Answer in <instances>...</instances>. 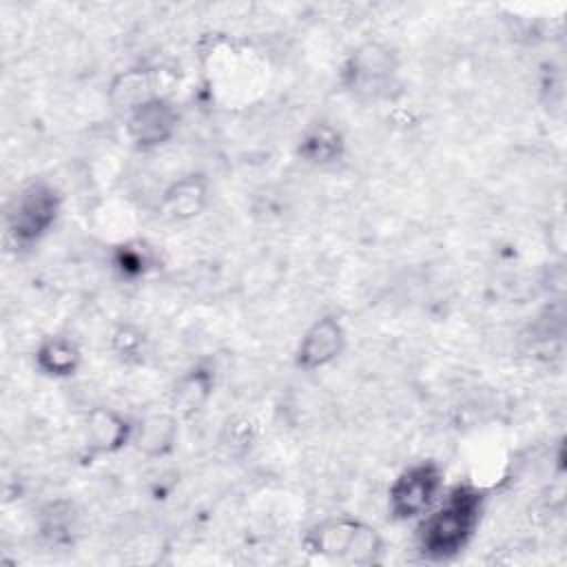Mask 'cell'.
<instances>
[{"label":"cell","mask_w":567,"mask_h":567,"mask_svg":"<svg viewBox=\"0 0 567 567\" xmlns=\"http://www.w3.org/2000/svg\"><path fill=\"white\" fill-rule=\"evenodd\" d=\"M153 95L155 93L151 89V80L144 69L124 71L122 75H117V80L111 86V97H113L115 106H122L126 113Z\"/></svg>","instance_id":"5bb4252c"},{"label":"cell","mask_w":567,"mask_h":567,"mask_svg":"<svg viewBox=\"0 0 567 567\" xmlns=\"http://www.w3.org/2000/svg\"><path fill=\"white\" fill-rule=\"evenodd\" d=\"M346 151L343 135L330 122H315L310 124L297 146V155L315 166H328L341 159Z\"/></svg>","instance_id":"4fadbf2b"},{"label":"cell","mask_w":567,"mask_h":567,"mask_svg":"<svg viewBox=\"0 0 567 567\" xmlns=\"http://www.w3.org/2000/svg\"><path fill=\"white\" fill-rule=\"evenodd\" d=\"M58 213V190L47 182H33L16 197L7 217V235L16 246L29 248L49 233Z\"/></svg>","instance_id":"3957f363"},{"label":"cell","mask_w":567,"mask_h":567,"mask_svg":"<svg viewBox=\"0 0 567 567\" xmlns=\"http://www.w3.org/2000/svg\"><path fill=\"white\" fill-rule=\"evenodd\" d=\"M179 124L175 104L164 95H153L126 113V135L140 151H153L166 144Z\"/></svg>","instance_id":"5b68a950"},{"label":"cell","mask_w":567,"mask_h":567,"mask_svg":"<svg viewBox=\"0 0 567 567\" xmlns=\"http://www.w3.org/2000/svg\"><path fill=\"white\" fill-rule=\"evenodd\" d=\"M208 204V182L202 173H186L162 193V210L175 221L195 219Z\"/></svg>","instance_id":"30bf717a"},{"label":"cell","mask_w":567,"mask_h":567,"mask_svg":"<svg viewBox=\"0 0 567 567\" xmlns=\"http://www.w3.org/2000/svg\"><path fill=\"white\" fill-rule=\"evenodd\" d=\"M151 264H153L151 250L140 241L124 244L115 250V268L126 277L144 275L151 268Z\"/></svg>","instance_id":"9a60e30c"},{"label":"cell","mask_w":567,"mask_h":567,"mask_svg":"<svg viewBox=\"0 0 567 567\" xmlns=\"http://www.w3.org/2000/svg\"><path fill=\"white\" fill-rule=\"evenodd\" d=\"M35 368L51 379H66L73 377L82 363V352L71 337L51 334L44 337L33 354Z\"/></svg>","instance_id":"8fae6325"},{"label":"cell","mask_w":567,"mask_h":567,"mask_svg":"<svg viewBox=\"0 0 567 567\" xmlns=\"http://www.w3.org/2000/svg\"><path fill=\"white\" fill-rule=\"evenodd\" d=\"M113 348L122 359H135L144 350V332L135 326H120L113 334Z\"/></svg>","instance_id":"2e32d148"},{"label":"cell","mask_w":567,"mask_h":567,"mask_svg":"<svg viewBox=\"0 0 567 567\" xmlns=\"http://www.w3.org/2000/svg\"><path fill=\"white\" fill-rule=\"evenodd\" d=\"M485 507V492L472 483L452 485L416 527V549L430 563L456 558L474 538Z\"/></svg>","instance_id":"6da1fadb"},{"label":"cell","mask_w":567,"mask_h":567,"mask_svg":"<svg viewBox=\"0 0 567 567\" xmlns=\"http://www.w3.org/2000/svg\"><path fill=\"white\" fill-rule=\"evenodd\" d=\"M308 551L350 565H374L383 551L379 532L357 518L339 516L315 525L303 538Z\"/></svg>","instance_id":"7a4b0ae2"},{"label":"cell","mask_w":567,"mask_h":567,"mask_svg":"<svg viewBox=\"0 0 567 567\" xmlns=\"http://www.w3.org/2000/svg\"><path fill=\"white\" fill-rule=\"evenodd\" d=\"M215 388V370L199 361L186 370L171 390V412L177 419H190L204 410Z\"/></svg>","instance_id":"9c48e42d"},{"label":"cell","mask_w":567,"mask_h":567,"mask_svg":"<svg viewBox=\"0 0 567 567\" xmlns=\"http://www.w3.org/2000/svg\"><path fill=\"white\" fill-rule=\"evenodd\" d=\"M443 489V470L434 461H421L405 467L390 485L388 512L394 520L423 516Z\"/></svg>","instance_id":"277c9868"},{"label":"cell","mask_w":567,"mask_h":567,"mask_svg":"<svg viewBox=\"0 0 567 567\" xmlns=\"http://www.w3.org/2000/svg\"><path fill=\"white\" fill-rule=\"evenodd\" d=\"M396 60L390 47L365 42L352 51L343 66V84L357 95H379L394 75Z\"/></svg>","instance_id":"8992f818"},{"label":"cell","mask_w":567,"mask_h":567,"mask_svg":"<svg viewBox=\"0 0 567 567\" xmlns=\"http://www.w3.org/2000/svg\"><path fill=\"white\" fill-rule=\"evenodd\" d=\"M346 348V328L334 315L319 317L301 337L295 365L303 372H315L330 365Z\"/></svg>","instance_id":"52a82bcc"},{"label":"cell","mask_w":567,"mask_h":567,"mask_svg":"<svg viewBox=\"0 0 567 567\" xmlns=\"http://www.w3.org/2000/svg\"><path fill=\"white\" fill-rule=\"evenodd\" d=\"M177 421L179 419L171 410L148 414L135 425L133 445L146 458H162L171 454L177 443Z\"/></svg>","instance_id":"7c38bea8"},{"label":"cell","mask_w":567,"mask_h":567,"mask_svg":"<svg viewBox=\"0 0 567 567\" xmlns=\"http://www.w3.org/2000/svg\"><path fill=\"white\" fill-rule=\"evenodd\" d=\"M135 425L113 408H93L84 421V445L89 458L109 456L133 443Z\"/></svg>","instance_id":"ba28073f"}]
</instances>
